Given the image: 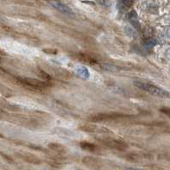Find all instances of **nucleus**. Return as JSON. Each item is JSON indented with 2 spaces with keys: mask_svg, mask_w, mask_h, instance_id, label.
Masks as SVG:
<instances>
[{
  "mask_svg": "<svg viewBox=\"0 0 170 170\" xmlns=\"http://www.w3.org/2000/svg\"><path fill=\"white\" fill-rule=\"evenodd\" d=\"M80 146H81L83 150L88 151V152H94V151H95V148H96L94 144H91V143L89 142H86V141L81 143V144H80Z\"/></svg>",
  "mask_w": 170,
  "mask_h": 170,
  "instance_id": "0eeeda50",
  "label": "nucleus"
},
{
  "mask_svg": "<svg viewBox=\"0 0 170 170\" xmlns=\"http://www.w3.org/2000/svg\"><path fill=\"white\" fill-rule=\"evenodd\" d=\"M75 72L79 78H81L84 79H88L90 76V73H89V71L86 67L84 66H77L75 67Z\"/></svg>",
  "mask_w": 170,
  "mask_h": 170,
  "instance_id": "20e7f679",
  "label": "nucleus"
},
{
  "mask_svg": "<svg viewBox=\"0 0 170 170\" xmlns=\"http://www.w3.org/2000/svg\"><path fill=\"white\" fill-rule=\"evenodd\" d=\"M98 3L101 4V5H104V6H110L112 3H111V0H96Z\"/></svg>",
  "mask_w": 170,
  "mask_h": 170,
  "instance_id": "9b49d317",
  "label": "nucleus"
},
{
  "mask_svg": "<svg viewBox=\"0 0 170 170\" xmlns=\"http://www.w3.org/2000/svg\"><path fill=\"white\" fill-rule=\"evenodd\" d=\"M128 20L129 21L131 24L134 26V28L139 29L140 28V22L138 20V15L135 10H131L130 12L128 14Z\"/></svg>",
  "mask_w": 170,
  "mask_h": 170,
  "instance_id": "423d86ee",
  "label": "nucleus"
},
{
  "mask_svg": "<svg viewBox=\"0 0 170 170\" xmlns=\"http://www.w3.org/2000/svg\"><path fill=\"white\" fill-rule=\"evenodd\" d=\"M146 44L147 46H150V47H154L158 44V41L154 38H149L146 41Z\"/></svg>",
  "mask_w": 170,
  "mask_h": 170,
  "instance_id": "9d476101",
  "label": "nucleus"
},
{
  "mask_svg": "<svg viewBox=\"0 0 170 170\" xmlns=\"http://www.w3.org/2000/svg\"><path fill=\"white\" fill-rule=\"evenodd\" d=\"M165 55H166V57L170 61V49H168L167 50H166V52H165Z\"/></svg>",
  "mask_w": 170,
  "mask_h": 170,
  "instance_id": "ddd939ff",
  "label": "nucleus"
},
{
  "mask_svg": "<svg viewBox=\"0 0 170 170\" xmlns=\"http://www.w3.org/2000/svg\"><path fill=\"white\" fill-rule=\"evenodd\" d=\"M49 3L50 6H52L54 9H55L58 11H60L67 15H73V11L72 10L70 7L66 5L65 3H61V1L58 0H49Z\"/></svg>",
  "mask_w": 170,
  "mask_h": 170,
  "instance_id": "f03ea898",
  "label": "nucleus"
},
{
  "mask_svg": "<svg viewBox=\"0 0 170 170\" xmlns=\"http://www.w3.org/2000/svg\"><path fill=\"white\" fill-rule=\"evenodd\" d=\"M105 143L107 146H111L112 148L118 149V150H125V149L127 148V145L122 142V141H119V140H106Z\"/></svg>",
  "mask_w": 170,
  "mask_h": 170,
  "instance_id": "39448f33",
  "label": "nucleus"
},
{
  "mask_svg": "<svg viewBox=\"0 0 170 170\" xmlns=\"http://www.w3.org/2000/svg\"><path fill=\"white\" fill-rule=\"evenodd\" d=\"M134 84L136 86L137 88L142 89L144 91L147 92L149 94H152L154 96H158L162 98H168L170 96L169 93L164 90L162 88H159L158 86L148 83V82H141V81H135L134 82Z\"/></svg>",
  "mask_w": 170,
  "mask_h": 170,
  "instance_id": "f257e3e1",
  "label": "nucleus"
},
{
  "mask_svg": "<svg viewBox=\"0 0 170 170\" xmlns=\"http://www.w3.org/2000/svg\"><path fill=\"white\" fill-rule=\"evenodd\" d=\"M21 82L25 83V84L28 85L30 87H33V88H45L47 87V83L42 81H39L38 79H32V78H24L21 80Z\"/></svg>",
  "mask_w": 170,
  "mask_h": 170,
  "instance_id": "7ed1b4c3",
  "label": "nucleus"
},
{
  "mask_svg": "<svg viewBox=\"0 0 170 170\" xmlns=\"http://www.w3.org/2000/svg\"><path fill=\"white\" fill-rule=\"evenodd\" d=\"M120 1H121L122 6L123 7V8L130 7L133 4V2H134V0H120Z\"/></svg>",
  "mask_w": 170,
  "mask_h": 170,
  "instance_id": "1a4fd4ad",
  "label": "nucleus"
},
{
  "mask_svg": "<svg viewBox=\"0 0 170 170\" xmlns=\"http://www.w3.org/2000/svg\"><path fill=\"white\" fill-rule=\"evenodd\" d=\"M125 170H143V169H139V168H126Z\"/></svg>",
  "mask_w": 170,
  "mask_h": 170,
  "instance_id": "4468645a",
  "label": "nucleus"
},
{
  "mask_svg": "<svg viewBox=\"0 0 170 170\" xmlns=\"http://www.w3.org/2000/svg\"><path fill=\"white\" fill-rule=\"evenodd\" d=\"M161 112H162L165 113L166 115H168V117H170V109H168V108H166V107L162 108Z\"/></svg>",
  "mask_w": 170,
  "mask_h": 170,
  "instance_id": "f8f14e48",
  "label": "nucleus"
},
{
  "mask_svg": "<svg viewBox=\"0 0 170 170\" xmlns=\"http://www.w3.org/2000/svg\"><path fill=\"white\" fill-rule=\"evenodd\" d=\"M101 67L106 71H108V72H117L118 71V68L115 66L110 65V64H103Z\"/></svg>",
  "mask_w": 170,
  "mask_h": 170,
  "instance_id": "6e6552de",
  "label": "nucleus"
}]
</instances>
